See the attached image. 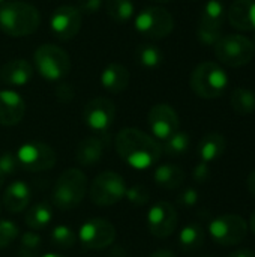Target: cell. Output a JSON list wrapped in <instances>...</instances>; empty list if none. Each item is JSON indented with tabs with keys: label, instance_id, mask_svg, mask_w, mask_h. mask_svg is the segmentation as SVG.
Masks as SVG:
<instances>
[{
	"label": "cell",
	"instance_id": "1",
	"mask_svg": "<svg viewBox=\"0 0 255 257\" xmlns=\"http://www.w3.org/2000/svg\"><path fill=\"white\" fill-rule=\"evenodd\" d=\"M114 148L119 157L132 169L146 170L158 164L162 155L159 142L138 128H123L117 133Z\"/></svg>",
	"mask_w": 255,
	"mask_h": 257
},
{
	"label": "cell",
	"instance_id": "2",
	"mask_svg": "<svg viewBox=\"0 0 255 257\" xmlns=\"http://www.w3.org/2000/svg\"><path fill=\"white\" fill-rule=\"evenodd\" d=\"M41 24L39 11L26 2H5L0 6V29L12 38L29 36Z\"/></svg>",
	"mask_w": 255,
	"mask_h": 257
},
{
	"label": "cell",
	"instance_id": "3",
	"mask_svg": "<svg viewBox=\"0 0 255 257\" xmlns=\"http://www.w3.org/2000/svg\"><path fill=\"white\" fill-rule=\"evenodd\" d=\"M87 193V178L80 169H66L54 182L51 190V202L60 211L77 208Z\"/></svg>",
	"mask_w": 255,
	"mask_h": 257
},
{
	"label": "cell",
	"instance_id": "4",
	"mask_svg": "<svg viewBox=\"0 0 255 257\" xmlns=\"http://www.w3.org/2000/svg\"><path fill=\"white\" fill-rule=\"evenodd\" d=\"M192 92L203 99H215L225 93L228 75L224 68L215 62H203L195 66L189 80Z\"/></svg>",
	"mask_w": 255,
	"mask_h": 257
},
{
	"label": "cell",
	"instance_id": "5",
	"mask_svg": "<svg viewBox=\"0 0 255 257\" xmlns=\"http://www.w3.org/2000/svg\"><path fill=\"white\" fill-rule=\"evenodd\" d=\"M33 65L39 75L51 83L62 81L71 71L69 54L54 44H42L33 53Z\"/></svg>",
	"mask_w": 255,
	"mask_h": 257
},
{
	"label": "cell",
	"instance_id": "6",
	"mask_svg": "<svg viewBox=\"0 0 255 257\" xmlns=\"http://www.w3.org/2000/svg\"><path fill=\"white\" fill-rule=\"evenodd\" d=\"M215 56L227 66L240 68L254 59L255 45L252 39L243 35H222L215 44Z\"/></svg>",
	"mask_w": 255,
	"mask_h": 257
},
{
	"label": "cell",
	"instance_id": "7",
	"mask_svg": "<svg viewBox=\"0 0 255 257\" xmlns=\"http://www.w3.org/2000/svg\"><path fill=\"white\" fill-rule=\"evenodd\" d=\"M134 27L144 38L164 39L173 32L174 18L162 6H149L135 14Z\"/></svg>",
	"mask_w": 255,
	"mask_h": 257
},
{
	"label": "cell",
	"instance_id": "8",
	"mask_svg": "<svg viewBox=\"0 0 255 257\" xmlns=\"http://www.w3.org/2000/svg\"><path fill=\"white\" fill-rule=\"evenodd\" d=\"M125 193H126L125 179L113 170L101 172L98 176H95V179L89 187L90 200L98 206L117 205L125 199Z\"/></svg>",
	"mask_w": 255,
	"mask_h": 257
},
{
	"label": "cell",
	"instance_id": "9",
	"mask_svg": "<svg viewBox=\"0 0 255 257\" xmlns=\"http://www.w3.org/2000/svg\"><path fill=\"white\" fill-rule=\"evenodd\" d=\"M207 233L221 247L239 245L248 235V223L237 214L219 215L209 223Z\"/></svg>",
	"mask_w": 255,
	"mask_h": 257
},
{
	"label": "cell",
	"instance_id": "10",
	"mask_svg": "<svg viewBox=\"0 0 255 257\" xmlns=\"http://www.w3.org/2000/svg\"><path fill=\"white\" fill-rule=\"evenodd\" d=\"M18 166L27 172H47L56 166L57 155L54 149L42 142H26L15 152Z\"/></svg>",
	"mask_w": 255,
	"mask_h": 257
},
{
	"label": "cell",
	"instance_id": "11",
	"mask_svg": "<svg viewBox=\"0 0 255 257\" xmlns=\"http://www.w3.org/2000/svg\"><path fill=\"white\" fill-rule=\"evenodd\" d=\"M116 235V227L108 220L90 218L81 224L77 238L83 248L90 251H101L114 244Z\"/></svg>",
	"mask_w": 255,
	"mask_h": 257
},
{
	"label": "cell",
	"instance_id": "12",
	"mask_svg": "<svg viewBox=\"0 0 255 257\" xmlns=\"http://www.w3.org/2000/svg\"><path fill=\"white\" fill-rule=\"evenodd\" d=\"M147 229L152 236L158 239L170 238L179 224V215L174 205L168 202H158L150 206L146 215Z\"/></svg>",
	"mask_w": 255,
	"mask_h": 257
},
{
	"label": "cell",
	"instance_id": "13",
	"mask_svg": "<svg viewBox=\"0 0 255 257\" xmlns=\"http://www.w3.org/2000/svg\"><path fill=\"white\" fill-rule=\"evenodd\" d=\"M116 119V105L111 99L98 96L90 99L83 110L84 125L98 134H105Z\"/></svg>",
	"mask_w": 255,
	"mask_h": 257
},
{
	"label": "cell",
	"instance_id": "14",
	"mask_svg": "<svg viewBox=\"0 0 255 257\" xmlns=\"http://www.w3.org/2000/svg\"><path fill=\"white\" fill-rule=\"evenodd\" d=\"M81 12L71 5H62L56 8L50 15V30L59 41L74 39L81 29Z\"/></svg>",
	"mask_w": 255,
	"mask_h": 257
},
{
	"label": "cell",
	"instance_id": "15",
	"mask_svg": "<svg viewBox=\"0 0 255 257\" xmlns=\"http://www.w3.org/2000/svg\"><path fill=\"white\" fill-rule=\"evenodd\" d=\"M147 123L158 142H165L180 130V119L177 111L170 104H156L149 110Z\"/></svg>",
	"mask_w": 255,
	"mask_h": 257
},
{
	"label": "cell",
	"instance_id": "16",
	"mask_svg": "<svg viewBox=\"0 0 255 257\" xmlns=\"http://www.w3.org/2000/svg\"><path fill=\"white\" fill-rule=\"evenodd\" d=\"M26 114V102L14 89L0 90V125L15 126Z\"/></svg>",
	"mask_w": 255,
	"mask_h": 257
},
{
	"label": "cell",
	"instance_id": "17",
	"mask_svg": "<svg viewBox=\"0 0 255 257\" xmlns=\"http://www.w3.org/2000/svg\"><path fill=\"white\" fill-rule=\"evenodd\" d=\"M32 200V191L27 182L24 181H14L11 182L2 196L3 208L11 214H20L26 211Z\"/></svg>",
	"mask_w": 255,
	"mask_h": 257
},
{
	"label": "cell",
	"instance_id": "18",
	"mask_svg": "<svg viewBox=\"0 0 255 257\" xmlns=\"http://www.w3.org/2000/svg\"><path fill=\"white\" fill-rule=\"evenodd\" d=\"M33 77V66L24 59H14L0 68V81L9 87H23Z\"/></svg>",
	"mask_w": 255,
	"mask_h": 257
},
{
	"label": "cell",
	"instance_id": "19",
	"mask_svg": "<svg viewBox=\"0 0 255 257\" xmlns=\"http://www.w3.org/2000/svg\"><path fill=\"white\" fill-rule=\"evenodd\" d=\"M233 27L242 32H255V0H236L227 11Z\"/></svg>",
	"mask_w": 255,
	"mask_h": 257
},
{
	"label": "cell",
	"instance_id": "20",
	"mask_svg": "<svg viewBox=\"0 0 255 257\" xmlns=\"http://www.w3.org/2000/svg\"><path fill=\"white\" fill-rule=\"evenodd\" d=\"M104 149H105V142L102 137L99 136L86 137L75 148V160L80 166H86V167L96 166L104 155Z\"/></svg>",
	"mask_w": 255,
	"mask_h": 257
},
{
	"label": "cell",
	"instance_id": "21",
	"mask_svg": "<svg viewBox=\"0 0 255 257\" xmlns=\"http://www.w3.org/2000/svg\"><path fill=\"white\" fill-rule=\"evenodd\" d=\"M131 74L122 63H110L101 72V84L110 93H120L129 86Z\"/></svg>",
	"mask_w": 255,
	"mask_h": 257
},
{
	"label": "cell",
	"instance_id": "22",
	"mask_svg": "<svg viewBox=\"0 0 255 257\" xmlns=\"http://www.w3.org/2000/svg\"><path fill=\"white\" fill-rule=\"evenodd\" d=\"M227 151V140L219 133H207L198 143V158L201 163L212 164L218 161Z\"/></svg>",
	"mask_w": 255,
	"mask_h": 257
},
{
	"label": "cell",
	"instance_id": "23",
	"mask_svg": "<svg viewBox=\"0 0 255 257\" xmlns=\"http://www.w3.org/2000/svg\"><path fill=\"white\" fill-rule=\"evenodd\" d=\"M185 170L173 163L159 164L153 172V181L159 188L164 190H177L185 182Z\"/></svg>",
	"mask_w": 255,
	"mask_h": 257
},
{
	"label": "cell",
	"instance_id": "24",
	"mask_svg": "<svg viewBox=\"0 0 255 257\" xmlns=\"http://www.w3.org/2000/svg\"><path fill=\"white\" fill-rule=\"evenodd\" d=\"M206 241V230L200 223H188L179 232V247L183 251H197L204 245Z\"/></svg>",
	"mask_w": 255,
	"mask_h": 257
},
{
	"label": "cell",
	"instance_id": "25",
	"mask_svg": "<svg viewBox=\"0 0 255 257\" xmlns=\"http://www.w3.org/2000/svg\"><path fill=\"white\" fill-rule=\"evenodd\" d=\"M225 17H227V9L221 0H207L201 11L198 26L212 30H221Z\"/></svg>",
	"mask_w": 255,
	"mask_h": 257
},
{
	"label": "cell",
	"instance_id": "26",
	"mask_svg": "<svg viewBox=\"0 0 255 257\" xmlns=\"http://www.w3.org/2000/svg\"><path fill=\"white\" fill-rule=\"evenodd\" d=\"M53 220V209L47 202H38L26 209L24 223L30 230H41Z\"/></svg>",
	"mask_w": 255,
	"mask_h": 257
},
{
	"label": "cell",
	"instance_id": "27",
	"mask_svg": "<svg viewBox=\"0 0 255 257\" xmlns=\"http://www.w3.org/2000/svg\"><path fill=\"white\" fill-rule=\"evenodd\" d=\"M134 57H135V62L144 69L159 68L164 62V53L155 44H140L135 48Z\"/></svg>",
	"mask_w": 255,
	"mask_h": 257
},
{
	"label": "cell",
	"instance_id": "28",
	"mask_svg": "<svg viewBox=\"0 0 255 257\" xmlns=\"http://www.w3.org/2000/svg\"><path fill=\"white\" fill-rule=\"evenodd\" d=\"M107 15L119 24H126L135 17V5L132 0H104Z\"/></svg>",
	"mask_w": 255,
	"mask_h": 257
},
{
	"label": "cell",
	"instance_id": "29",
	"mask_svg": "<svg viewBox=\"0 0 255 257\" xmlns=\"http://www.w3.org/2000/svg\"><path fill=\"white\" fill-rule=\"evenodd\" d=\"M230 104L233 110L240 116H248L255 111V92L246 87H237L233 90Z\"/></svg>",
	"mask_w": 255,
	"mask_h": 257
},
{
	"label": "cell",
	"instance_id": "30",
	"mask_svg": "<svg viewBox=\"0 0 255 257\" xmlns=\"http://www.w3.org/2000/svg\"><path fill=\"white\" fill-rule=\"evenodd\" d=\"M78 238L75 230H72L66 224H57L53 227L51 235H50V242L54 248L59 250H69L77 244Z\"/></svg>",
	"mask_w": 255,
	"mask_h": 257
},
{
	"label": "cell",
	"instance_id": "31",
	"mask_svg": "<svg viewBox=\"0 0 255 257\" xmlns=\"http://www.w3.org/2000/svg\"><path fill=\"white\" fill-rule=\"evenodd\" d=\"M191 146V137L188 133L185 131H177L176 134H173L170 139H167L165 142H162L161 148H162V154L170 155V157H179L188 152Z\"/></svg>",
	"mask_w": 255,
	"mask_h": 257
},
{
	"label": "cell",
	"instance_id": "32",
	"mask_svg": "<svg viewBox=\"0 0 255 257\" xmlns=\"http://www.w3.org/2000/svg\"><path fill=\"white\" fill-rule=\"evenodd\" d=\"M41 250H42V238L36 232L29 230L21 235L18 257H39Z\"/></svg>",
	"mask_w": 255,
	"mask_h": 257
},
{
	"label": "cell",
	"instance_id": "33",
	"mask_svg": "<svg viewBox=\"0 0 255 257\" xmlns=\"http://www.w3.org/2000/svg\"><path fill=\"white\" fill-rule=\"evenodd\" d=\"M125 199L134 206H144L150 200V191L144 185L135 184L132 187H126Z\"/></svg>",
	"mask_w": 255,
	"mask_h": 257
},
{
	"label": "cell",
	"instance_id": "34",
	"mask_svg": "<svg viewBox=\"0 0 255 257\" xmlns=\"http://www.w3.org/2000/svg\"><path fill=\"white\" fill-rule=\"evenodd\" d=\"M20 229L11 220H0V250L8 248L17 238Z\"/></svg>",
	"mask_w": 255,
	"mask_h": 257
},
{
	"label": "cell",
	"instance_id": "35",
	"mask_svg": "<svg viewBox=\"0 0 255 257\" xmlns=\"http://www.w3.org/2000/svg\"><path fill=\"white\" fill-rule=\"evenodd\" d=\"M18 161H17V157L15 154H11V152H3L0 155V172L2 175L6 178V176H11L14 175L17 170H18Z\"/></svg>",
	"mask_w": 255,
	"mask_h": 257
},
{
	"label": "cell",
	"instance_id": "36",
	"mask_svg": "<svg viewBox=\"0 0 255 257\" xmlns=\"http://www.w3.org/2000/svg\"><path fill=\"white\" fill-rule=\"evenodd\" d=\"M198 191L194 188V187H188V188H185L180 194H179V197H177V203L182 206V208H194V206H197V203H198Z\"/></svg>",
	"mask_w": 255,
	"mask_h": 257
},
{
	"label": "cell",
	"instance_id": "37",
	"mask_svg": "<svg viewBox=\"0 0 255 257\" xmlns=\"http://www.w3.org/2000/svg\"><path fill=\"white\" fill-rule=\"evenodd\" d=\"M197 36H198V39H200L201 44H204V45H213L215 47V44L219 41V38L222 35H221V30H212V29H206V27L198 26Z\"/></svg>",
	"mask_w": 255,
	"mask_h": 257
},
{
	"label": "cell",
	"instance_id": "38",
	"mask_svg": "<svg viewBox=\"0 0 255 257\" xmlns=\"http://www.w3.org/2000/svg\"><path fill=\"white\" fill-rule=\"evenodd\" d=\"M104 6V0H78L77 9L81 12V15H93Z\"/></svg>",
	"mask_w": 255,
	"mask_h": 257
},
{
	"label": "cell",
	"instance_id": "39",
	"mask_svg": "<svg viewBox=\"0 0 255 257\" xmlns=\"http://www.w3.org/2000/svg\"><path fill=\"white\" fill-rule=\"evenodd\" d=\"M192 178L195 182L198 184H204L210 179V164H206V163H198L195 167H194V172H192Z\"/></svg>",
	"mask_w": 255,
	"mask_h": 257
},
{
	"label": "cell",
	"instance_id": "40",
	"mask_svg": "<svg viewBox=\"0 0 255 257\" xmlns=\"http://www.w3.org/2000/svg\"><path fill=\"white\" fill-rule=\"evenodd\" d=\"M228 257H255V251L249 248H240V250L233 251Z\"/></svg>",
	"mask_w": 255,
	"mask_h": 257
},
{
	"label": "cell",
	"instance_id": "41",
	"mask_svg": "<svg viewBox=\"0 0 255 257\" xmlns=\"http://www.w3.org/2000/svg\"><path fill=\"white\" fill-rule=\"evenodd\" d=\"M246 188H248V191L255 197V170H252L248 175V178H246Z\"/></svg>",
	"mask_w": 255,
	"mask_h": 257
},
{
	"label": "cell",
	"instance_id": "42",
	"mask_svg": "<svg viewBox=\"0 0 255 257\" xmlns=\"http://www.w3.org/2000/svg\"><path fill=\"white\" fill-rule=\"evenodd\" d=\"M149 257H176V254L170 250H158V251L152 253Z\"/></svg>",
	"mask_w": 255,
	"mask_h": 257
},
{
	"label": "cell",
	"instance_id": "43",
	"mask_svg": "<svg viewBox=\"0 0 255 257\" xmlns=\"http://www.w3.org/2000/svg\"><path fill=\"white\" fill-rule=\"evenodd\" d=\"M249 230L255 235V211L251 214V218H249Z\"/></svg>",
	"mask_w": 255,
	"mask_h": 257
},
{
	"label": "cell",
	"instance_id": "44",
	"mask_svg": "<svg viewBox=\"0 0 255 257\" xmlns=\"http://www.w3.org/2000/svg\"><path fill=\"white\" fill-rule=\"evenodd\" d=\"M39 257H66V256H63V254H60V253H44V254H41Z\"/></svg>",
	"mask_w": 255,
	"mask_h": 257
},
{
	"label": "cell",
	"instance_id": "45",
	"mask_svg": "<svg viewBox=\"0 0 255 257\" xmlns=\"http://www.w3.org/2000/svg\"><path fill=\"white\" fill-rule=\"evenodd\" d=\"M5 184V176L2 175V172H0V188H2V185Z\"/></svg>",
	"mask_w": 255,
	"mask_h": 257
},
{
	"label": "cell",
	"instance_id": "46",
	"mask_svg": "<svg viewBox=\"0 0 255 257\" xmlns=\"http://www.w3.org/2000/svg\"><path fill=\"white\" fill-rule=\"evenodd\" d=\"M152 2H156V3H168L171 0H152Z\"/></svg>",
	"mask_w": 255,
	"mask_h": 257
},
{
	"label": "cell",
	"instance_id": "47",
	"mask_svg": "<svg viewBox=\"0 0 255 257\" xmlns=\"http://www.w3.org/2000/svg\"><path fill=\"white\" fill-rule=\"evenodd\" d=\"M5 2H8V0H0V6H2V5H3Z\"/></svg>",
	"mask_w": 255,
	"mask_h": 257
},
{
	"label": "cell",
	"instance_id": "48",
	"mask_svg": "<svg viewBox=\"0 0 255 257\" xmlns=\"http://www.w3.org/2000/svg\"><path fill=\"white\" fill-rule=\"evenodd\" d=\"M252 42H254V45H255V32H254V41H252Z\"/></svg>",
	"mask_w": 255,
	"mask_h": 257
},
{
	"label": "cell",
	"instance_id": "49",
	"mask_svg": "<svg viewBox=\"0 0 255 257\" xmlns=\"http://www.w3.org/2000/svg\"><path fill=\"white\" fill-rule=\"evenodd\" d=\"M201 257H213V256H201Z\"/></svg>",
	"mask_w": 255,
	"mask_h": 257
}]
</instances>
